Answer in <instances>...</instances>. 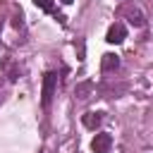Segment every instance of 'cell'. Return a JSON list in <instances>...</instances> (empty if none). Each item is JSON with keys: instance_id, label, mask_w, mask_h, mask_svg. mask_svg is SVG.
<instances>
[{"instance_id": "obj_1", "label": "cell", "mask_w": 153, "mask_h": 153, "mask_svg": "<svg viewBox=\"0 0 153 153\" xmlns=\"http://www.w3.org/2000/svg\"><path fill=\"white\" fill-rule=\"evenodd\" d=\"M55 86H57V74L55 72H45L43 74V91H41V103L45 108L50 105V98L55 93Z\"/></svg>"}, {"instance_id": "obj_2", "label": "cell", "mask_w": 153, "mask_h": 153, "mask_svg": "<svg viewBox=\"0 0 153 153\" xmlns=\"http://www.w3.org/2000/svg\"><path fill=\"white\" fill-rule=\"evenodd\" d=\"M124 38H127V26H124L122 22H115V24L108 26V33H105V41H108V43L120 45Z\"/></svg>"}, {"instance_id": "obj_3", "label": "cell", "mask_w": 153, "mask_h": 153, "mask_svg": "<svg viewBox=\"0 0 153 153\" xmlns=\"http://www.w3.org/2000/svg\"><path fill=\"white\" fill-rule=\"evenodd\" d=\"M110 146H112V136L105 134V131L96 134L93 141H91V151L93 153H110Z\"/></svg>"}, {"instance_id": "obj_4", "label": "cell", "mask_w": 153, "mask_h": 153, "mask_svg": "<svg viewBox=\"0 0 153 153\" xmlns=\"http://www.w3.org/2000/svg\"><path fill=\"white\" fill-rule=\"evenodd\" d=\"M120 67V57L115 55V53H105L103 57H100V69L103 72H115Z\"/></svg>"}, {"instance_id": "obj_5", "label": "cell", "mask_w": 153, "mask_h": 153, "mask_svg": "<svg viewBox=\"0 0 153 153\" xmlns=\"http://www.w3.org/2000/svg\"><path fill=\"white\" fill-rule=\"evenodd\" d=\"M100 122H103V112H84L81 115V124L86 129H96Z\"/></svg>"}, {"instance_id": "obj_6", "label": "cell", "mask_w": 153, "mask_h": 153, "mask_svg": "<svg viewBox=\"0 0 153 153\" xmlns=\"http://www.w3.org/2000/svg\"><path fill=\"white\" fill-rule=\"evenodd\" d=\"M127 17H129V24H131V26H143V14H141L139 10H129Z\"/></svg>"}, {"instance_id": "obj_7", "label": "cell", "mask_w": 153, "mask_h": 153, "mask_svg": "<svg viewBox=\"0 0 153 153\" xmlns=\"http://www.w3.org/2000/svg\"><path fill=\"white\" fill-rule=\"evenodd\" d=\"M91 88H93V81H84V84H79V86H76V91H74V93H76V98H86V93H88Z\"/></svg>"}, {"instance_id": "obj_8", "label": "cell", "mask_w": 153, "mask_h": 153, "mask_svg": "<svg viewBox=\"0 0 153 153\" xmlns=\"http://www.w3.org/2000/svg\"><path fill=\"white\" fill-rule=\"evenodd\" d=\"M33 5L43 12H53V0H33Z\"/></svg>"}, {"instance_id": "obj_9", "label": "cell", "mask_w": 153, "mask_h": 153, "mask_svg": "<svg viewBox=\"0 0 153 153\" xmlns=\"http://www.w3.org/2000/svg\"><path fill=\"white\" fill-rule=\"evenodd\" d=\"M12 26H14V29H22V26H24V19H22V12H14V17H12Z\"/></svg>"}, {"instance_id": "obj_10", "label": "cell", "mask_w": 153, "mask_h": 153, "mask_svg": "<svg viewBox=\"0 0 153 153\" xmlns=\"http://www.w3.org/2000/svg\"><path fill=\"white\" fill-rule=\"evenodd\" d=\"M60 2H65V5H69V2H72V0H60Z\"/></svg>"}]
</instances>
